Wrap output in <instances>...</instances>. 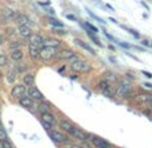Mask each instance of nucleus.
Listing matches in <instances>:
<instances>
[{"instance_id":"49","label":"nucleus","mask_w":152,"mask_h":148,"mask_svg":"<svg viewBox=\"0 0 152 148\" xmlns=\"http://www.w3.org/2000/svg\"><path fill=\"white\" fill-rule=\"evenodd\" d=\"M70 78H72V80H77V78H78V75H77V74H75V75H72V77H70Z\"/></svg>"},{"instance_id":"18","label":"nucleus","mask_w":152,"mask_h":148,"mask_svg":"<svg viewBox=\"0 0 152 148\" xmlns=\"http://www.w3.org/2000/svg\"><path fill=\"white\" fill-rule=\"evenodd\" d=\"M15 22H16L19 26H28V27H31V23H32L31 19H30L26 14H19V16H18V19L15 20Z\"/></svg>"},{"instance_id":"29","label":"nucleus","mask_w":152,"mask_h":148,"mask_svg":"<svg viewBox=\"0 0 152 148\" xmlns=\"http://www.w3.org/2000/svg\"><path fill=\"white\" fill-rule=\"evenodd\" d=\"M3 140H8V135H7L4 127L1 125V122H0V141H3Z\"/></svg>"},{"instance_id":"13","label":"nucleus","mask_w":152,"mask_h":148,"mask_svg":"<svg viewBox=\"0 0 152 148\" xmlns=\"http://www.w3.org/2000/svg\"><path fill=\"white\" fill-rule=\"evenodd\" d=\"M40 120L45 122H47V124H50L51 127H54L55 124H57V119H55V116L51 113V112H45V113H40Z\"/></svg>"},{"instance_id":"25","label":"nucleus","mask_w":152,"mask_h":148,"mask_svg":"<svg viewBox=\"0 0 152 148\" xmlns=\"http://www.w3.org/2000/svg\"><path fill=\"white\" fill-rule=\"evenodd\" d=\"M47 20H49V23L51 24V26L58 27V29H63V23L59 22L58 19H55V16H49L47 18Z\"/></svg>"},{"instance_id":"17","label":"nucleus","mask_w":152,"mask_h":148,"mask_svg":"<svg viewBox=\"0 0 152 148\" xmlns=\"http://www.w3.org/2000/svg\"><path fill=\"white\" fill-rule=\"evenodd\" d=\"M62 42L57 38H45L43 40V46H49V47H54V48H59Z\"/></svg>"},{"instance_id":"34","label":"nucleus","mask_w":152,"mask_h":148,"mask_svg":"<svg viewBox=\"0 0 152 148\" xmlns=\"http://www.w3.org/2000/svg\"><path fill=\"white\" fill-rule=\"evenodd\" d=\"M123 29H125L126 31H128L131 35H133V37H135L136 39H139V38H140V34H139V32H136L133 29H128V27H125V26H123Z\"/></svg>"},{"instance_id":"22","label":"nucleus","mask_w":152,"mask_h":148,"mask_svg":"<svg viewBox=\"0 0 152 148\" xmlns=\"http://www.w3.org/2000/svg\"><path fill=\"white\" fill-rule=\"evenodd\" d=\"M24 57L23 51H22V48H16V50H11V59L15 61V62H19L22 61Z\"/></svg>"},{"instance_id":"4","label":"nucleus","mask_w":152,"mask_h":148,"mask_svg":"<svg viewBox=\"0 0 152 148\" xmlns=\"http://www.w3.org/2000/svg\"><path fill=\"white\" fill-rule=\"evenodd\" d=\"M57 53H58V48L49 47V46H42L40 47V59L50 61L57 57Z\"/></svg>"},{"instance_id":"19","label":"nucleus","mask_w":152,"mask_h":148,"mask_svg":"<svg viewBox=\"0 0 152 148\" xmlns=\"http://www.w3.org/2000/svg\"><path fill=\"white\" fill-rule=\"evenodd\" d=\"M28 54H30V57H31L34 61L40 59V48L37 47V46L28 45Z\"/></svg>"},{"instance_id":"48","label":"nucleus","mask_w":152,"mask_h":148,"mask_svg":"<svg viewBox=\"0 0 152 148\" xmlns=\"http://www.w3.org/2000/svg\"><path fill=\"white\" fill-rule=\"evenodd\" d=\"M141 4H143V6H144V7H145V8H147V10H149V7H148V6H147V3H144V1H141Z\"/></svg>"},{"instance_id":"6","label":"nucleus","mask_w":152,"mask_h":148,"mask_svg":"<svg viewBox=\"0 0 152 148\" xmlns=\"http://www.w3.org/2000/svg\"><path fill=\"white\" fill-rule=\"evenodd\" d=\"M75 51H73L72 48H62V50H59V51L57 53V59L59 61H67L69 62L70 59H73V58L75 57Z\"/></svg>"},{"instance_id":"1","label":"nucleus","mask_w":152,"mask_h":148,"mask_svg":"<svg viewBox=\"0 0 152 148\" xmlns=\"http://www.w3.org/2000/svg\"><path fill=\"white\" fill-rule=\"evenodd\" d=\"M69 63H70L72 70H74L75 73H88V71H90V69H92V65H90L88 61L81 59L78 55H75L73 59H70Z\"/></svg>"},{"instance_id":"23","label":"nucleus","mask_w":152,"mask_h":148,"mask_svg":"<svg viewBox=\"0 0 152 148\" xmlns=\"http://www.w3.org/2000/svg\"><path fill=\"white\" fill-rule=\"evenodd\" d=\"M53 108V105L49 103V101L43 100L39 103V105H38V109H39L40 113H45V112H50V109Z\"/></svg>"},{"instance_id":"11","label":"nucleus","mask_w":152,"mask_h":148,"mask_svg":"<svg viewBox=\"0 0 152 148\" xmlns=\"http://www.w3.org/2000/svg\"><path fill=\"white\" fill-rule=\"evenodd\" d=\"M19 105L23 106V108H26V109H28V111H34L35 100H32L31 97H28L26 94V96H23V97H20L19 98Z\"/></svg>"},{"instance_id":"36","label":"nucleus","mask_w":152,"mask_h":148,"mask_svg":"<svg viewBox=\"0 0 152 148\" xmlns=\"http://www.w3.org/2000/svg\"><path fill=\"white\" fill-rule=\"evenodd\" d=\"M1 148H14V147H12V144L8 140H3V141H1Z\"/></svg>"},{"instance_id":"2","label":"nucleus","mask_w":152,"mask_h":148,"mask_svg":"<svg viewBox=\"0 0 152 148\" xmlns=\"http://www.w3.org/2000/svg\"><path fill=\"white\" fill-rule=\"evenodd\" d=\"M117 97H123V98H132L133 93H132V84L129 82L128 80H120L117 85V92H116Z\"/></svg>"},{"instance_id":"32","label":"nucleus","mask_w":152,"mask_h":148,"mask_svg":"<svg viewBox=\"0 0 152 148\" xmlns=\"http://www.w3.org/2000/svg\"><path fill=\"white\" fill-rule=\"evenodd\" d=\"M86 12H88V14H89L90 16H92L93 19H94V20H97V22H100V23H105V20H102V19H101L100 16H97V15H96L94 12L92 11V10H88V8H86Z\"/></svg>"},{"instance_id":"12","label":"nucleus","mask_w":152,"mask_h":148,"mask_svg":"<svg viewBox=\"0 0 152 148\" xmlns=\"http://www.w3.org/2000/svg\"><path fill=\"white\" fill-rule=\"evenodd\" d=\"M58 125H59V128H62L63 131L66 132V133H69V135H72L73 129L75 128V127L73 125L72 122H70L69 120H66V119H62V120H59V121H58Z\"/></svg>"},{"instance_id":"44","label":"nucleus","mask_w":152,"mask_h":148,"mask_svg":"<svg viewBox=\"0 0 152 148\" xmlns=\"http://www.w3.org/2000/svg\"><path fill=\"white\" fill-rule=\"evenodd\" d=\"M141 45L147 46V47H151V43H149L148 40H141Z\"/></svg>"},{"instance_id":"42","label":"nucleus","mask_w":152,"mask_h":148,"mask_svg":"<svg viewBox=\"0 0 152 148\" xmlns=\"http://www.w3.org/2000/svg\"><path fill=\"white\" fill-rule=\"evenodd\" d=\"M54 31L57 32V34H61V35H66V34H67V32L65 31V30H63V29H59V30H54Z\"/></svg>"},{"instance_id":"8","label":"nucleus","mask_w":152,"mask_h":148,"mask_svg":"<svg viewBox=\"0 0 152 148\" xmlns=\"http://www.w3.org/2000/svg\"><path fill=\"white\" fill-rule=\"evenodd\" d=\"M27 96L31 97L32 100H35V101H39V103L45 100L43 93L37 88V86H30V88H27Z\"/></svg>"},{"instance_id":"14","label":"nucleus","mask_w":152,"mask_h":148,"mask_svg":"<svg viewBox=\"0 0 152 148\" xmlns=\"http://www.w3.org/2000/svg\"><path fill=\"white\" fill-rule=\"evenodd\" d=\"M43 40H45V38H43L40 34H32L31 37H30L28 42H30V45L37 46V47L40 48L43 46Z\"/></svg>"},{"instance_id":"16","label":"nucleus","mask_w":152,"mask_h":148,"mask_svg":"<svg viewBox=\"0 0 152 148\" xmlns=\"http://www.w3.org/2000/svg\"><path fill=\"white\" fill-rule=\"evenodd\" d=\"M137 103H143V104H152V94L148 92H141L140 94L136 96Z\"/></svg>"},{"instance_id":"35","label":"nucleus","mask_w":152,"mask_h":148,"mask_svg":"<svg viewBox=\"0 0 152 148\" xmlns=\"http://www.w3.org/2000/svg\"><path fill=\"white\" fill-rule=\"evenodd\" d=\"M27 66L26 65H18V67H16V73H24L26 74V71H27Z\"/></svg>"},{"instance_id":"10","label":"nucleus","mask_w":152,"mask_h":148,"mask_svg":"<svg viewBox=\"0 0 152 148\" xmlns=\"http://www.w3.org/2000/svg\"><path fill=\"white\" fill-rule=\"evenodd\" d=\"M19 16V12H16L15 10L11 8H3L1 10V18L7 20V22H15Z\"/></svg>"},{"instance_id":"7","label":"nucleus","mask_w":152,"mask_h":148,"mask_svg":"<svg viewBox=\"0 0 152 148\" xmlns=\"http://www.w3.org/2000/svg\"><path fill=\"white\" fill-rule=\"evenodd\" d=\"M27 94V86L24 84H16V85L12 86L11 89V96L15 98H20Z\"/></svg>"},{"instance_id":"40","label":"nucleus","mask_w":152,"mask_h":148,"mask_svg":"<svg viewBox=\"0 0 152 148\" xmlns=\"http://www.w3.org/2000/svg\"><path fill=\"white\" fill-rule=\"evenodd\" d=\"M117 43L121 46V47H124V48H131V47H132L131 45H128V43H124V42H120V40H118Z\"/></svg>"},{"instance_id":"30","label":"nucleus","mask_w":152,"mask_h":148,"mask_svg":"<svg viewBox=\"0 0 152 148\" xmlns=\"http://www.w3.org/2000/svg\"><path fill=\"white\" fill-rule=\"evenodd\" d=\"M15 78H16V71H15V70L10 71V73L7 74V81H8V84H14L15 82Z\"/></svg>"},{"instance_id":"46","label":"nucleus","mask_w":152,"mask_h":148,"mask_svg":"<svg viewBox=\"0 0 152 148\" xmlns=\"http://www.w3.org/2000/svg\"><path fill=\"white\" fill-rule=\"evenodd\" d=\"M144 85H145V86H147V88H151V89H152V84L147 82V84H144Z\"/></svg>"},{"instance_id":"50","label":"nucleus","mask_w":152,"mask_h":148,"mask_svg":"<svg viewBox=\"0 0 152 148\" xmlns=\"http://www.w3.org/2000/svg\"><path fill=\"white\" fill-rule=\"evenodd\" d=\"M1 77H3V73H1V71H0V78H1Z\"/></svg>"},{"instance_id":"41","label":"nucleus","mask_w":152,"mask_h":148,"mask_svg":"<svg viewBox=\"0 0 152 148\" xmlns=\"http://www.w3.org/2000/svg\"><path fill=\"white\" fill-rule=\"evenodd\" d=\"M66 19L72 20V22H75V20H77V18H75L74 15H72V14H67V15H66Z\"/></svg>"},{"instance_id":"9","label":"nucleus","mask_w":152,"mask_h":148,"mask_svg":"<svg viewBox=\"0 0 152 148\" xmlns=\"http://www.w3.org/2000/svg\"><path fill=\"white\" fill-rule=\"evenodd\" d=\"M72 136L74 137L75 140H78V141L86 143V141H89L90 133H86V132H83L82 129H80V128H77V127H75V128L73 129V132H72Z\"/></svg>"},{"instance_id":"21","label":"nucleus","mask_w":152,"mask_h":148,"mask_svg":"<svg viewBox=\"0 0 152 148\" xmlns=\"http://www.w3.org/2000/svg\"><path fill=\"white\" fill-rule=\"evenodd\" d=\"M22 82H23L24 85L27 86V88H30V86H34V82H35V77H34V74L26 73V74L23 75V78H22Z\"/></svg>"},{"instance_id":"5","label":"nucleus","mask_w":152,"mask_h":148,"mask_svg":"<svg viewBox=\"0 0 152 148\" xmlns=\"http://www.w3.org/2000/svg\"><path fill=\"white\" fill-rule=\"evenodd\" d=\"M89 141L92 143V145L94 148H112V144L109 141H106L102 137L96 136V135H92V133L89 136Z\"/></svg>"},{"instance_id":"33","label":"nucleus","mask_w":152,"mask_h":148,"mask_svg":"<svg viewBox=\"0 0 152 148\" xmlns=\"http://www.w3.org/2000/svg\"><path fill=\"white\" fill-rule=\"evenodd\" d=\"M7 63H8V57L6 54H0V67L7 66Z\"/></svg>"},{"instance_id":"24","label":"nucleus","mask_w":152,"mask_h":148,"mask_svg":"<svg viewBox=\"0 0 152 148\" xmlns=\"http://www.w3.org/2000/svg\"><path fill=\"white\" fill-rule=\"evenodd\" d=\"M85 32H86V35L90 38V40H92L94 45H97L98 47H102V43L100 42V39H98L97 37H96V34L94 32H92V31H89V30H85Z\"/></svg>"},{"instance_id":"38","label":"nucleus","mask_w":152,"mask_h":148,"mask_svg":"<svg viewBox=\"0 0 152 148\" xmlns=\"http://www.w3.org/2000/svg\"><path fill=\"white\" fill-rule=\"evenodd\" d=\"M104 35H105V37L108 38V39H109V40H112V42H116V43L118 42V40L116 39L115 37H112V35H110V34H108V32H106V31H104Z\"/></svg>"},{"instance_id":"39","label":"nucleus","mask_w":152,"mask_h":148,"mask_svg":"<svg viewBox=\"0 0 152 148\" xmlns=\"http://www.w3.org/2000/svg\"><path fill=\"white\" fill-rule=\"evenodd\" d=\"M40 122H42V125L43 127H45V129H46V131H51V128H53V127L51 125H50V124H47V122H45V121H42V120H40Z\"/></svg>"},{"instance_id":"26","label":"nucleus","mask_w":152,"mask_h":148,"mask_svg":"<svg viewBox=\"0 0 152 148\" xmlns=\"http://www.w3.org/2000/svg\"><path fill=\"white\" fill-rule=\"evenodd\" d=\"M98 89H100L101 92H104V90H108V89H110V82L108 80H101L100 82H98Z\"/></svg>"},{"instance_id":"51","label":"nucleus","mask_w":152,"mask_h":148,"mask_svg":"<svg viewBox=\"0 0 152 148\" xmlns=\"http://www.w3.org/2000/svg\"><path fill=\"white\" fill-rule=\"evenodd\" d=\"M151 48H152V42H151Z\"/></svg>"},{"instance_id":"28","label":"nucleus","mask_w":152,"mask_h":148,"mask_svg":"<svg viewBox=\"0 0 152 148\" xmlns=\"http://www.w3.org/2000/svg\"><path fill=\"white\" fill-rule=\"evenodd\" d=\"M83 27H85V30H89V31L94 32V34H97V32H98V29H97V27L93 26L92 23H89V22H85V23H83Z\"/></svg>"},{"instance_id":"27","label":"nucleus","mask_w":152,"mask_h":148,"mask_svg":"<svg viewBox=\"0 0 152 148\" xmlns=\"http://www.w3.org/2000/svg\"><path fill=\"white\" fill-rule=\"evenodd\" d=\"M23 45L24 43L22 42V40H12V42H10V50H16V48H20Z\"/></svg>"},{"instance_id":"37","label":"nucleus","mask_w":152,"mask_h":148,"mask_svg":"<svg viewBox=\"0 0 152 148\" xmlns=\"http://www.w3.org/2000/svg\"><path fill=\"white\" fill-rule=\"evenodd\" d=\"M6 34L7 35H8V37H12V35H15V34H16V30H15V29H11V27H7V30H6Z\"/></svg>"},{"instance_id":"31","label":"nucleus","mask_w":152,"mask_h":148,"mask_svg":"<svg viewBox=\"0 0 152 148\" xmlns=\"http://www.w3.org/2000/svg\"><path fill=\"white\" fill-rule=\"evenodd\" d=\"M105 80H108L109 82H112V81H117V77H116L112 71H106L105 73Z\"/></svg>"},{"instance_id":"45","label":"nucleus","mask_w":152,"mask_h":148,"mask_svg":"<svg viewBox=\"0 0 152 148\" xmlns=\"http://www.w3.org/2000/svg\"><path fill=\"white\" fill-rule=\"evenodd\" d=\"M3 43H4V35L0 34V46L3 45Z\"/></svg>"},{"instance_id":"43","label":"nucleus","mask_w":152,"mask_h":148,"mask_svg":"<svg viewBox=\"0 0 152 148\" xmlns=\"http://www.w3.org/2000/svg\"><path fill=\"white\" fill-rule=\"evenodd\" d=\"M141 73H143L147 78H152V73H149V71H141Z\"/></svg>"},{"instance_id":"20","label":"nucleus","mask_w":152,"mask_h":148,"mask_svg":"<svg viewBox=\"0 0 152 148\" xmlns=\"http://www.w3.org/2000/svg\"><path fill=\"white\" fill-rule=\"evenodd\" d=\"M74 43H75V45H78L80 47H82L83 50H86V51H89L92 55H94V54H96L94 48H93L90 45H88L86 42H83V40H81V39H78V38H77V39H74Z\"/></svg>"},{"instance_id":"47","label":"nucleus","mask_w":152,"mask_h":148,"mask_svg":"<svg viewBox=\"0 0 152 148\" xmlns=\"http://www.w3.org/2000/svg\"><path fill=\"white\" fill-rule=\"evenodd\" d=\"M106 7H108V8H109V10H110V11H115V10H113V7H112V6H110V4H106Z\"/></svg>"},{"instance_id":"3","label":"nucleus","mask_w":152,"mask_h":148,"mask_svg":"<svg viewBox=\"0 0 152 148\" xmlns=\"http://www.w3.org/2000/svg\"><path fill=\"white\" fill-rule=\"evenodd\" d=\"M50 137H51V140L54 143H57V144H67V143H70V139L66 136V135L63 133V132L61 131H57V129H54V131H50L49 132Z\"/></svg>"},{"instance_id":"15","label":"nucleus","mask_w":152,"mask_h":148,"mask_svg":"<svg viewBox=\"0 0 152 148\" xmlns=\"http://www.w3.org/2000/svg\"><path fill=\"white\" fill-rule=\"evenodd\" d=\"M18 34L23 39H30V37L32 35V30L28 26H19L18 27Z\"/></svg>"}]
</instances>
